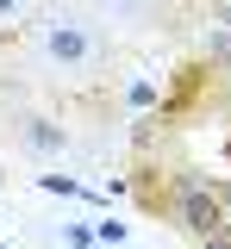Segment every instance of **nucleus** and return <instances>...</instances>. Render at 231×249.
I'll return each instance as SVG.
<instances>
[{
    "instance_id": "obj_1",
    "label": "nucleus",
    "mask_w": 231,
    "mask_h": 249,
    "mask_svg": "<svg viewBox=\"0 0 231 249\" xmlns=\"http://www.w3.org/2000/svg\"><path fill=\"white\" fill-rule=\"evenodd\" d=\"M38 50H44V62H57L63 75H75V69H88L100 56L94 31L81 25V19H50V25L38 31Z\"/></svg>"
},
{
    "instance_id": "obj_6",
    "label": "nucleus",
    "mask_w": 231,
    "mask_h": 249,
    "mask_svg": "<svg viewBox=\"0 0 231 249\" xmlns=\"http://www.w3.org/2000/svg\"><path fill=\"white\" fill-rule=\"evenodd\" d=\"M44 193H75V199H81L88 187H75V181H69V175H44Z\"/></svg>"
},
{
    "instance_id": "obj_9",
    "label": "nucleus",
    "mask_w": 231,
    "mask_h": 249,
    "mask_svg": "<svg viewBox=\"0 0 231 249\" xmlns=\"http://www.w3.org/2000/svg\"><path fill=\"white\" fill-rule=\"evenodd\" d=\"M113 6H132V0H113Z\"/></svg>"
},
{
    "instance_id": "obj_4",
    "label": "nucleus",
    "mask_w": 231,
    "mask_h": 249,
    "mask_svg": "<svg viewBox=\"0 0 231 249\" xmlns=\"http://www.w3.org/2000/svg\"><path fill=\"white\" fill-rule=\"evenodd\" d=\"M63 243H69V249H94V224H69Z\"/></svg>"
},
{
    "instance_id": "obj_5",
    "label": "nucleus",
    "mask_w": 231,
    "mask_h": 249,
    "mask_svg": "<svg viewBox=\"0 0 231 249\" xmlns=\"http://www.w3.org/2000/svg\"><path fill=\"white\" fill-rule=\"evenodd\" d=\"M132 106H137V112H150V106H156V88H150V81H132Z\"/></svg>"
},
{
    "instance_id": "obj_11",
    "label": "nucleus",
    "mask_w": 231,
    "mask_h": 249,
    "mask_svg": "<svg viewBox=\"0 0 231 249\" xmlns=\"http://www.w3.org/2000/svg\"><path fill=\"white\" fill-rule=\"evenodd\" d=\"M0 249H6V243H0Z\"/></svg>"
},
{
    "instance_id": "obj_10",
    "label": "nucleus",
    "mask_w": 231,
    "mask_h": 249,
    "mask_svg": "<svg viewBox=\"0 0 231 249\" xmlns=\"http://www.w3.org/2000/svg\"><path fill=\"white\" fill-rule=\"evenodd\" d=\"M225 156H231V143H225Z\"/></svg>"
},
{
    "instance_id": "obj_2",
    "label": "nucleus",
    "mask_w": 231,
    "mask_h": 249,
    "mask_svg": "<svg viewBox=\"0 0 231 249\" xmlns=\"http://www.w3.org/2000/svg\"><path fill=\"white\" fill-rule=\"evenodd\" d=\"M13 137H19V150H32V156H63L69 150V124L50 119V112H19Z\"/></svg>"
},
{
    "instance_id": "obj_3",
    "label": "nucleus",
    "mask_w": 231,
    "mask_h": 249,
    "mask_svg": "<svg viewBox=\"0 0 231 249\" xmlns=\"http://www.w3.org/2000/svg\"><path fill=\"white\" fill-rule=\"evenodd\" d=\"M94 243L119 249V243H125V224H119V218H100V224H94Z\"/></svg>"
},
{
    "instance_id": "obj_8",
    "label": "nucleus",
    "mask_w": 231,
    "mask_h": 249,
    "mask_svg": "<svg viewBox=\"0 0 231 249\" xmlns=\"http://www.w3.org/2000/svg\"><path fill=\"white\" fill-rule=\"evenodd\" d=\"M200 249H231V231H212V237H206Z\"/></svg>"
},
{
    "instance_id": "obj_7",
    "label": "nucleus",
    "mask_w": 231,
    "mask_h": 249,
    "mask_svg": "<svg viewBox=\"0 0 231 249\" xmlns=\"http://www.w3.org/2000/svg\"><path fill=\"white\" fill-rule=\"evenodd\" d=\"M19 13H25V0H0V25H19Z\"/></svg>"
}]
</instances>
